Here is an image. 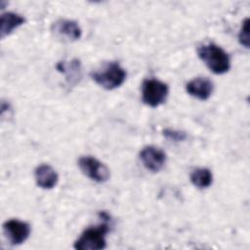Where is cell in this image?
I'll return each mask as SVG.
<instances>
[{"label": "cell", "instance_id": "obj_7", "mask_svg": "<svg viewBox=\"0 0 250 250\" xmlns=\"http://www.w3.org/2000/svg\"><path fill=\"white\" fill-rule=\"evenodd\" d=\"M166 153L157 146H146L140 151L143 165L151 172L160 171L166 162Z\"/></svg>", "mask_w": 250, "mask_h": 250}, {"label": "cell", "instance_id": "obj_8", "mask_svg": "<svg viewBox=\"0 0 250 250\" xmlns=\"http://www.w3.org/2000/svg\"><path fill=\"white\" fill-rule=\"evenodd\" d=\"M186 90L191 97L200 101H206L211 97L214 85L213 82L206 77H197L187 83Z\"/></svg>", "mask_w": 250, "mask_h": 250}, {"label": "cell", "instance_id": "obj_2", "mask_svg": "<svg viewBox=\"0 0 250 250\" xmlns=\"http://www.w3.org/2000/svg\"><path fill=\"white\" fill-rule=\"evenodd\" d=\"M109 230L106 223L86 229L75 240L73 247L77 250H101L106 246V234Z\"/></svg>", "mask_w": 250, "mask_h": 250}, {"label": "cell", "instance_id": "obj_9", "mask_svg": "<svg viewBox=\"0 0 250 250\" xmlns=\"http://www.w3.org/2000/svg\"><path fill=\"white\" fill-rule=\"evenodd\" d=\"M35 182L37 186L43 189H51L56 187L59 176L56 170L49 164H41L34 171Z\"/></svg>", "mask_w": 250, "mask_h": 250}, {"label": "cell", "instance_id": "obj_11", "mask_svg": "<svg viewBox=\"0 0 250 250\" xmlns=\"http://www.w3.org/2000/svg\"><path fill=\"white\" fill-rule=\"evenodd\" d=\"M25 22V19L13 12H7L1 15V27H0V33H1V38H5L9 34H11L16 28L19 26L22 25Z\"/></svg>", "mask_w": 250, "mask_h": 250}, {"label": "cell", "instance_id": "obj_12", "mask_svg": "<svg viewBox=\"0 0 250 250\" xmlns=\"http://www.w3.org/2000/svg\"><path fill=\"white\" fill-rule=\"evenodd\" d=\"M57 68L60 72L65 74V79L69 85H75L81 79V64L76 59L68 62H61L57 64Z\"/></svg>", "mask_w": 250, "mask_h": 250}, {"label": "cell", "instance_id": "obj_15", "mask_svg": "<svg viewBox=\"0 0 250 250\" xmlns=\"http://www.w3.org/2000/svg\"><path fill=\"white\" fill-rule=\"evenodd\" d=\"M163 135L166 139L173 141V142H182L187 138V134L185 132L173 130V129L163 130Z\"/></svg>", "mask_w": 250, "mask_h": 250}, {"label": "cell", "instance_id": "obj_14", "mask_svg": "<svg viewBox=\"0 0 250 250\" xmlns=\"http://www.w3.org/2000/svg\"><path fill=\"white\" fill-rule=\"evenodd\" d=\"M238 41L240 45L245 48H249V19L246 18L241 25L238 33Z\"/></svg>", "mask_w": 250, "mask_h": 250}, {"label": "cell", "instance_id": "obj_6", "mask_svg": "<svg viewBox=\"0 0 250 250\" xmlns=\"http://www.w3.org/2000/svg\"><path fill=\"white\" fill-rule=\"evenodd\" d=\"M5 236L12 245H20L23 243L30 235V225L24 221L11 219L3 224Z\"/></svg>", "mask_w": 250, "mask_h": 250}, {"label": "cell", "instance_id": "obj_13", "mask_svg": "<svg viewBox=\"0 0 250 250\" xmlns=\"http://www.w3.org/2000/svg\"><path fill=\"white\" fill-rule=\"evenodd\" d=\"M191 184L198 188H206L212 185L213 175L208 168H196L190 173Z\"/></svg>", "mask_w": 250, "mask_h": 250}, {"label": "cell", "instance_id": "obj_10", "mask_svg": "<svg viewBox=\"0 0 250 250\" xmlns=\"http://www.w3.org/2000/svg\"><path fill=\"white\" fill-rule=\"evenodd\" d=\"M52 29L57 35L69 41L78 40L82 34L79 24L71 20H59L54 22Z\"/></svg>", "mask_w": 250, "mask_h": 250}, {"label": "cell", "instance_id": "obj_3", "mask_svg": "<svg viewBox=\"0 0 250 250\" xmlns=\"http://www.w3.org/2000/svg\"><path fill=\"white\" fill-rule=\"evenodd\" d=\"M125 69L116 62L106 63L100 71L91 74L92 79L101 87L106 90H113L120 87L126 79Z\"/></svg>", "mask_w": 250, "mask_h": 250}, {"label": "cell", "instance_id": "obj_5", "mask_svg": "<svg viewBox=\"0 0 250 250\" xmlns=\"http://www.w3.org/2000/svg\"><path fill=\"white\" fill-rule=\"evenodd\" d=\"M78 166L86 177L97 183H104L109 178L108 168L93 156L87 155L80 157Z\"/></svg>", "mask_w": 250, "mask_h": 250}, {"label": "cell", "instance_id": "obj_1", "mask_svg": "<svg viewBox=\"0 0 250 250\" xmlns=\"http://www.w3.org/2000/svg\"><path fill=\"white\" fill-rule=\"evenodd\" d=\"M197 55L206 66L215 74H224L230 68L229 54L214 43L203 44L198 47Z\"/></svg>", "mask_w": 250, "mask_h": 250}, {"label": "cell", "instance_id": "obj_4", "mask_svg": "<svg viewBox=\"0 0 250 250\" xmlns=\"http://www.w3.org/2000/svg\"><path fill=\"white\" fill-rule=\"evenodd\" d=\"M168 94V85L158 79H146L142 84V100L144 104L150 107H157L162 104Z\"/></svg>", "mask_w": 250, "mask_h": 250}]
</instances>
